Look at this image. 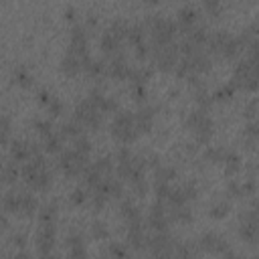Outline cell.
I'll return each instance as SVG.
<instances>
[{
    "label": "cell",
    "instance_id": "8",
    "mask_svg": "<svg viewBox=\"0 0 259 259\" xmlns=\"http://www.w3.org/2000/svg\"><path fill=\"white\" fill-rule=\"evenodd\" d=\"M127 22L125 20H113L105 32L101 34L99 38V49L105 53V55H115V53H121V45L125 42V32H127Z\"/></svg>",
    "mask_w": 259,
    "mask_h": 259
},
{
    "label": "cell",
    "instance_id": "61",
    "mask_svg": "<svg viewBox=\"0 0 259 259\" xmlns=\"http://www.w3.org/2000/svg\"><path fill=\"white\" fill-rule=\"evenodd\" d=\"M144 4H146V6H158L160 0H144Z\"/></svg>",
    "mask_w": 259,
    "mask_h": 259
},
{
    "label": "cell",
    "instance_id": "27",
    "mask_svg": "<svg viewBox=\"0 0 259 259\" xmlns=\"http://www.w3.org/2000/svg\"><path fill=\"white\" fill-rule=\"evenodd\" d=\"M65 243H67V255H69V257L81 259V257L87 255V243H85L83 233H79V231L69 233V237H67Z\"/></svg>",
    "mask_w": 259,
    "mask_h": 259
},
{
    "label": "cell",
    "instance_id": "30",
    "mask_svg": "<svg viewBox=\"0 0 259 259\" xmlns=\"http://www.w3.org/2000/svg\"><path fill=\"white\" fill-rule=\"evenodd\" d=\"M243 160H241V156L235 152V150H227L225 152V156H223V160H221V164H223V170H225V176L227 178H233L235 174H239L241 172V164Z\"/></svg>",
    "mask_w": 259,
    "mask_h": 259
},
{
    "label": "cell",
    "instance_id": "7",
    "mask_svg": "<svg viewBox=\"0 0 259 259\" xmlns=\"http://www.w3.org/2000/svg\"><path fill=\"white\" fill-rule=\"evenodd\" d=\"M109 134L115 142H119L123 146L136 142L138 136H140V130L136 125L134 113L132 111H117L113 115V121L109 123Z\"/></svg>",
    "mask_w": 259,
    "mask_h": 259
},
{
    "label": "cell",
    "instance_id": "24",
    "mask_svg": "<svg viewBox=\"0 0 259 259\" xmlns=\"http://www.w3.org/2000/svg\"><path fill=\"white\" fill-rule=\"evenodd\" d=\"M227 192L231 194V196H235V198H247V196H255V180H253V176L251 178H247V180H235V178H231L229 182H227Z\"/></svg>",
    "mask_w": 259,
    "mask_h": 259
},
{
    "label": "cell",
    "instance_id": "23",
    "mask_svg": "<svg viewBox=\"0 0 259 259\" xmlns=\"http://www.w3.org/2000/svg\"><path fill=\"white\" fill-rule=\"evenodd\" d=\"M93 192H101L103 196H107L109 200L111 198H121L123 194V184H121V178H113L111 174L107 178H103L95 188H91Z\"/></svg>",
    "mask_w": 259,
    "mask_h": 259
},
{
    "label": "cell",
    "instance_id": "21",
    "mask_svg": "<svg viewBox=\"0 0 259 259\" xmlns=\"http://www.w3.org/2000/svg\"><path fill=\"white\" fill-rule=\"evenodd\" d=\"M36 152H40L38 148H36V144H32V142H26V140H14L12 144H10V158H12V162H26L30 156H34Z\"/></svg>",
    "mask_w": 259,
    "mask_h": 259
},
{
    "label": "cell",
    "instance_id": "50",
    "mask_svg": "<svg viewBox=\"0 0 259 259\" xmlns=\"http://www.w3.org/2000/svg\"><path fill=\"white\" fill-rule=\"evenodd\" d=\"M45 107H47V113H49L51 117H59V115H63V111H65V103H63L57 95H53V99H51Z\"/></svg>",
    "mask_w": 259,
    "mask_h": 259
},
{
    "label": "cell",
    "instance_id": "15",
    "mask_svg": "<svg viewBox=\"0 0 259 259\" xmlns=\"http://www.w3.org/2000/svg\"><path fill=\"white\" fill-rule=\"evenodd\" d=\"M89 59H91V55H81V53H77V51L67 47V53L63 55V59L59 63V69H61V73L65 77H77L85 69Z\"/></svg>",
    "mask_w": 259,
    "mask_h": 259
},
{
    "label": "cell",
    "instance_id": "20",
    "mask_svg": "<svg viewBox=\"0 0 259 259\" xmlns=\"http://www.w3.org/2000/svg\"><path fill=\"white\" fill-rule=\"evenodd\" d=\"M170 214L168 210L164 208V202L162 200H156L152 206H150V212H148V227L152 231H168V225H170Z\"/></svg>",
    "mask_w": 259,
    "mask_h": 259
},
{
    "label": "cell",
    "instance_id": "10",
    "mask_svg": "<svg viewBox=\"0 0 259 259\" xmlns=\"http://www.w3.org/2000/svg\"><path fill=\"white\" fill-rule=\"evenodd\" d=\"M73 119L77 123H81L83 127H89V130H99L101 123H103V113L99 111V107L89 99H79L75 103V111H73Z\"/></svg>",
    "mask_w": 259,
    "mask_h": 259
},
{
    "label": "cell",
    "instance_id": "33",
    "mask_svg": "<svg viewBox=\"0 0 259 259\" xmlns=\"http://www.w3.org/2000/svg\"><path fill=\"white\" fill-rule=\"evenodd\" d=\"M42 150L47 154H59L63 150V136L59 132H51L42 136Z\"/></svg>",
    "mask_w": 259,
    "mask_h": 259
},
{
    "label": "cell",
    "instance_id": "60",
    "mask_svg": "<svg viewBox=\"0 0 259 259\" xmlns=\"http://www.w3.org/2000/svg\"><path fill=\"white\" fill-rule=\"evenodd\" d=\"M73 14H75V10H73V8H67V12H65V16H67L69 20H73V18H75Z\"/></svg>",
    "mask_w": 259,
    "mask_h": 259
},
{
    "label": "cell",
    "instance_id": "34",
    "mask_svg": "<svg viewBox=\"0 0 259 259\" xmlns=\"http://www.w3.org/2000/svg\"><path fill=\"white\" fill-rule=\"evenodd\" d=\"M12 83H14V85H18V87H22V89H28V87H32V85H34V77L28 73V69H26V67L18 65V67L12 71Z\"/></svg>",
    "mask_w": 259,
    "mask_h": 259
},
{
    "label": "cell",
    "instance_id": "37",
    "mask_svg": "<svg viewBox=\"0 0 259 259\" xmlns=\"http://www.w3.org/2000/svg\"><path fill=\"white\" fill-rule=\"evenodd\" d=\"M243 144L247 150H255V146H257V121L255 119H251L243 127Z\"/></svg>",
    "mask_w": 259,
    "mask_h": 259
},
{
    "label": "cell",
    "instance_id": "2",
    "mask_svg": "<svg viewBox=\"0 0 259 259\" xmlns=\"http://www.w3.org/2000/svg\"><path fill=\"white\" fill-rule=\"evenodd\" d=\"M245 51H247V57L237 63L231 83L237 89L255 91L257 89V42L249 45Z\"/></svg>",
    "mask_w": 259,
    "mask_h": 259
},
{
    "label": "cell",
    "instance_id": "62",
    "mask_svg": "<svg viewBox=\"0 0 259 259\" xmlns=\"http://www.w3.org/2000/svg\"><path fill=\"white\" fill-rule=\"evenodd\" d=\"M2 166H4V162H2V156H0V170H2Z\"/></svg>",
    "mask_w": 259,
    "mask_h": 259
},
{
    "label": "cell",
    "instance_id": "17",
    "mask_svg": "<svg viewBox=\"0 0 259 259\" xmlns=\"http://www.w3.org/2000/svg\"><path fill=\"white\" fill-rule=\"evenodd\" d=\"M34 245H36V253L40 257H49L55 251L57 245V227L55 225H40L34 237Z\"/></svg>",
    "mask_w": 259,
    "mask_h": 259
},
{
    "label": "cell",
    "instance_id": "54",
    "mask_svg": "<svg viewBox=\"0 0 259 259\" xmlns=\"http://www.w3.org/2000/svg\"><path fill=\"white\" fill-rule=\"evenodd\" d=\"M69 202H71L73 206H81V204H85V202H87V192H85L83 188H75V190L69 194Z\"/></svg>",
    "mask_w": 259,
    "mask_h": 259
},
{
    "label": "cell",
    "instance_id": "39",
    "mask_svg": "<svg viewBox=\"0 0 259 259\" xmlns=\"http://www.w3.org/2000/svg\"><path fill=\"white\" fill-rule=\"evenodd\" d=\"M59 134L63 136V140H75L77 136L83 134V125L77 123L75 119H71V121H65V123L61 125V132H59Z\"/></svg>",
    "mask_w": 259,
    "mask_h": 259
},
{
    "label": "cell",
    "instance_id": "9",
    "mask_svg": "<svg viewBox=\"0 0 259 259\" xmlns=\"http://www.w3.org/2000/svg\"><path fill=\"white\" fill-rule=\"evenodd\" d=\"M87 166H89V154L79 152L77 148L59 152V168H61V172L65 176L77 178V176H81L85 172Z\"/></svg>",
    "mask_w": 259,
    "mask_h": 259
},
{
    "label": "cell",
    "instance_id": "42",
    "mask_svg": "<svg viewBox=\"0 0 259 259\" xmlns=\"http://www.w3.org/2000/svg\"><path fill=\"white\" fill-rule=\"evenodd\" d=\"M18 176H20V168H18L16 162H12V164H4L2 170H0V180H2L4 184H12V182H16Z\"/></svg>",
    "mask_w": 259,
    "mask_h": 259
},
{
    "label": "cell",
    "instance_id": "26",
    "mask_svg": "<svg viewBox=\"0 0 259 259\" xmlns=\"http://www.w3.org/2000/svg\"><path fill=\"white\" fill-rule=\"evenodd\" d=\"M125 243L130 249L134 251H146L148 247V235L144 231V225H136V227H127V237H125Z\"/></svg>",
    "mask_w": 259,
    "mask_h": 259
},
{
    "label": "cell",
    "instance_id": "44",
    "mask_svg": "<svg viewBox=\"0 0 259 259\" xmlns=\"http://www.w3.org/2000/svg\"><path fill=\"white\" fill-rule=\"evenodd\" d=\"M225 152H227V148H223V146H206V150H204L202 158H204V162L221 164V160H223Z\"/></svg>",
    "mask_w": 259,
    "mask_h": 259
},
{
    "label": "cell",
    "instance_id": "29",
    "mask_svg": "<svg viewBox=\"0 0 259 259\" xmlns=\"http://www.w3.org/2000/svg\"><path fill=\"white\" fill-rule=\"evenodd\" d=\"M89 99L99 107V111L105 115V113H115L117 109H119V103H117V99H113V97H109V95H103L99 89H93L91 93H89Z\"/></svg>",
    "mask_w": 259,
    "mask_h": 259
},
{
    "label": "cell",
    "instance_id": "1",
    "mask_svg": "<svg viewBox=\"0 0 259 259\" xmlns=\"http://www.w3.org/2000/svg\"><path fill=\"white\" fill-rule=\"evenodd\" d=\"M20 176L24 178V182L32 188V190H38V192H45L51 188L53 184V174L47 166V160L40 152H36L34 156H30L24 166L20 168Z\"/></svg>",
    "mask_w": 259,
    "mask_h": 259
},
{
    "label": "cell",
    "instance_id": "18",
    "mask_svg": "<svg viewBox=\"0 0 259 259\" xmlns=\"http://www.w3.org/2000/svg\"><path fill=\"white\" fill-rule=\"evenodd\" d=\"M196 196H198V184L194 180H184L182 184L170 188V194L166 200L174 206V204H188Z\"/></svg>",
    "mask_w": 259,
    "mask_h": 259
},
{
    "label": "cell",
    "instance_id": "11",
    "mask_svg": "<svg viewBox=\"0 0 259 259\" xmlns=\"http://www.w3.org/2000/svg\"><path fill=\"white\" fill-rule=\"evenodd\" d=\"M239 237L249 245H257L259 241V221L255 210V198L251 200V208L239 214Z\"/></svg>",
    "mask_w": 259,
    "mask_h": 259
},
{
    "label": "cell",
    "instance_id": "31",
    "mask_svg": "<svg viewBox=\"0 0 259 259\" xmlns=\"http://www.w3.org/2000/svg\"><path fill=\"white\" fill-rule=\"evenodd\" d=\"M168 214H170V221H174L178 225H190L194 221V214L188 208V204H174L172 210H168Z\"/></svg>",
    "mask_w": 259,
    "mask_h": 259
},
{
    "label": "cell",
    "instance_id": "22",
    "mask_svg": "<svg viewBox=\"0 0 259 259\" xmlns=\"http://www.w3.org/2000/svg\"><path fill=\"white\" fill-rule=\"evenodd\" d=\"M119 214L125 223V227H136V225H144V219H142V210L140 206L132 200V198H123L121 204H119Z\"/></svg>",
    "mask_w": 259,
    "mask_h": 259
},
{
    "label": "cell",
    "instance_id": "19",
    "mask_svg": "<svg viewBox=\"0 0 259 259\" xmlns=\"http://www.w3.org/2000/svg\"><path fill=\"white\" fill-rule=\"evenodd\" d=\"M132 73V67L127 65V59L123 53H115L109 57V61L105 63V75H109L111 79L117 81H127Z\"/></svg>",
    "mask_w": 259,
    "mask_h": 259
},
{
    "label": "cell",
    "instance_id": "46",
    "mask_svg": "<svg viewBox=\"0 0 259 259\" xmlns=\"http://www.w3.org/2000/svg\"><path fill=\"white\" fill-rule=\"evenodd\" d=\"M10 130H12L10 117L8 115H0V148L10 142Z\"/></svg>",
    "mask_w": 259,
    "mask_h": 259
},
{
    "label": "cell",
    "instance_id": "12",
    "mask_svg": "<svg viewBox=\"0 0 259 259\" xmlns=\"http://www.w3.org/2000/svg\"><path fill=\"white\" fill-rule=\"evenodd\" d=\"M152 57H154V65H156L158 71L172 73L176 69V65H178L180 51H178L176 42H170V45H164V47H154L152 49Z\"/></svg>",
    "mask_w": 259,
    "mask_h": 259
},
{
    "label": "cell",
    "instance_id": "14",
    "mask_svg": "<svg viewBox=\"0 0 259 259\" xmlns=\"http://www.w3.org/2000/svg\"><path fill=\"white\" fill-rule=\"evenodd\" d=\"M198 249L210 255H223V257H235V253L231 251V245L217 233L208 231L198 239Z\"/></svg>",
    "mask_w": 259,
    "mask_h": 259
},
{
    "label": "cell",
    "instance_id": "3",
    "mask_svg": "<svg viewBox=\"0 0 259 259\" xmlns=\"http://www.w3.org/2000/svg\"><path fill=\"white\" fill-rule=\"evenodd\" d=\"M115 162H117L115 172H117V176H119L121 180H125V182H134V180L146 176V168H148L146 158L134 154L127 146H121V148L115 152Z\"/></svg>",
    "mask_w": 259,
    "mask_h": 259
},
{
    "label": "cell",
    "instance_id": "53",
    "mask_svg": "<svg viewBox=\"0 0 259 259\" xmlns=\"http://www.w3.org/2000/svg\"><path fill=\"white\" fill-rule=\"evenodd\" d=\"M130 186H132V192L136 194V196H146V192H148V182H146V176L144 178H138V180H134V182H130Z\"/></svg>",
    "mask_w": 259,
    "mask_h": 259
},
{
    "label": "cell",
    "instance_id": "32",
    "mask_svg": "<svg viewBox=\"0 0 259 259\" xmlns=\"http://www.w3.org/2000/svg\"><path fill=\"white\" fill-rule=\"evenodd\" d=\"M2 208L6 214H20V192L18 190H10L2 196Z\"/></svg>",
    "mask_w": 259,
    "mask_h": 259
},
{
    "label": "cell",
    "instance_id": "41",
    "mask_svg": "<svg viewBox=\"0 0 259 259\" xmlns=\"http://www.w3.org/2000/svg\"><path fill=\"white\" fill-rule=\"evenodd\" d=\"M194 101H196V105L202 107V109H210V105L214 103L210 91H208L204 85H200V87L194 89Z\"/></svg>",
    "mask_w": 259,
    "mask_h": 259
},
{
    "label": "cell",
    "instance_id": "28",
    "mask_svg": "<svg viewBox=\"0 0 259 259\" xmlns=\"http://www.w3.org/2000/svg\"><path fill=\"white\" fill-rule=\"evenodd\" d=\"M154 117H156V109L152 105H142L136 113H134V119H136V125L140 130V134H148L152 132L154 127Z\"/></svg>",
    "mask_w": 259,
    "mask_h": 259
},
{
    "label": "cell",
    "instance_id": "36",
    "mask_svg": "<svg viewBox=\"0 0 259 259\" xmlns=\"http://www.w3.org/2000/svg\"><path fill=\"white\" fill-rule=\"evenodd\" d=\"M36 212H38V225H57V204L55 202L40 206Z\"/></svg>",
    "mask_w": 259,
    "mask_h": 259
},
{
    "label": "cell",
    "instance_id": "48",
    "mask_svg": "<svg viewBox=\"0 0 259 259\" xmlns=\"http://www.w3.org/2000/svg\"><path fill=\"white\" fill-rule=\"evenodd\" d=\"M202 4L206 8L208 16H212V18H219L225 10V0H202Z\"/></svg>",
    "mask_w": 259,
    "mask_h": 259
},
{
    "label": "cell",
    "instance_id": "49",
    "mask_svg": "<svg viewBox=\"0 0 259 259\" xmlns=\"http://www.w3.org/2000/svg\"><path fill=\"white\" fill-rule=\"evenodd\" d=\"M91 237H93L95 241H105V239H109V229H107V225L101 223V221H95V223L91 225Z\"/></svg>",
    "mask_w": 259,
    "mask_h": 259
},
{
    "label": "cell",
    "instance_id": "57",
    "mask_svg": "<svg viewBox=\"0 0 259 259\" xmlns=\"http://www.w3.org/2000/svg\"><path fill=\"white\" fill-rule=\"evenodd\" d=\"M36 99H38L40 105H47V103L53 99V93H51L47 87H45V89H38V91H36Z\"/></svg>",
    "mask_w": 259,
    "mask_h": 259
},
{
    "label": "cell",
    "instance_id": "52",
    "mask_svg": "<svg viewBox=\"0 0 259 259\" xmlns=\"http://www.w3.org/2000/svg\"><path fill=\"white\" fill-rule=\"evenodd\" d=\"M73 148H77L79 152H85V154H89V152H91V140L85 136V132L73 140Z\"/></svg>",
    "mask_w": 259,
    "mask_h": 259
},
{
    "label": "cell",
    "instance_id": "40",
    "mask_svg": "<svg viewBox=\"0 0 259 259\" xmlns=\"http://www.w3.org/2000/svg\"><path fill=\"white\" fill-rule=\"evenodd\" d=\"M235 91H237V87L229 81V83H225V85H221V87H217L210 95H212V101H229V99H233V95H235Z\"/></svg>",
    "mask_w": 259,
    "mask_h": 259
},
{
    "label": "cell",
    "instance_id": "47",
    "mask_svg": "<svg viewBox=\"0 0 259 259\" xmlns=\"http://www.w3.org/2000/svg\"><path fill=\"white\" fill-rule=\"evenodd\" d=\"M130 91H132L134 101H138L140 105L146 103V99H148V89H146L144 83H130Z\"/></svg>",
    "mask_w": 259,
    "mask_h": 259
},
{
    "label": "cell",
    "instance_id": "59",
    "mask_svg": "<svg viewBox=\"0 0 259 259\" xmlns=\"http://www.w3.org/2000/svg\"><path fill=\"white\" fill-rule=\"evenodd\" d=\"M0 225H2V227H8V221H6V212H4V208H2V202H0Z\"/></svg>",
    "mask_w": 259,
    "mask_h": 259
},
{
    "label": "cell",
    "instance_id": "43",
    "mask_svg": "<svg viewBox=\"0 0 259 259\" xmlns=\"http://www.w3.org/2000/svg\"><path fill=\"white\" fill-rule=\"evenodd\" d=\"M89 77H93V79H99V77H103L105 75V61H101V59H89V63L85 65V69H83Z\"/></svg>",
    "mask_w": 259,
    "mask_h": 259
},
{
    "label": "cell",
    "instance_id": "58",
    "mask_svg": "<svg viewBox=\"0 0 259 259\" xmlns=\"http://www.w3.org/2000/svg\"><path fill=\"white\" fill-rule=\"evenodd\" d=\"M10 243H12L14 247L22 249V247L26 245V235H24V233H14V235L10 237Z\"/></svg>",
    "mask_w": 259,
    "mask_h": 259
},
{
    "label": "cell",
    "instance_id": "16",
    "mask_svg": "<svg viewBox=\"0 0 259 259\" xmlns=\"http://www.w3.org/2000/svg\"><path fill=\"white\" fill-rule=\"evenodd\" d=\"M174 245L176 241L172 239V235L168 231H156L154 237H148V253L156 255V257H168L174 255Z\"/></svg>",
    "mask_w": 259,
    "mask_h": 259
},
{
    "label": "cell",
    "instance_id": "45",
    "mask_svg": "<svg viewBox=\"0 0 259 259\" xmlns=\"http://www.w3.org/2000/svg\"><path fill=\"white\" fill-rule=\"evenodd\" d=\"M154 178L156 182H172L176 178V168L172 166H154Z\"/></svg>",
    "mask_w": 259,
    "mask_h": 259
},
{
    "label": "cell",
    "instance_id": "13",
    "mask_svg": "<svg viewBox=\"0 0 259 259\" xmlns=\"http://www.w3.org/2000/svg\"><path fill=\"white\" fill-rule=\"evenodd\" d=\"M111 172H113V160H111L109 156H103V158H97L95 162H91V164L85 168L83 176H85L87 186H89V188H95V186H97L103 178H107Z\"/></svg>",
    "mask_w": 259,
    "mask_h": 259
},
{
    "label": "cell",
    "instance_id": "6",
    "mask_svg": "<svg viewBox=\"0 0 259 259\" xmlns=\"http://www.w3.org/2000/svg\"><path fill=\"white\" fill-rule=\"evenodd\" d=\"M186 127L188 132L192 134L194 142L196 144H208L212 134H214V121L212 117L208 115V109H202V107H196L188 113L186 117Z\"/></svg>",
    "mask_w": 259,
    "mask_h": 259
},
{
    "label": "cell",
    "instance_id": "25",
    "mask_svg": "<svg viewBox=\"0 0 259 259\" xmlns=\"http://www.w3.org/2000/svg\"><path fill=\"white\" fill-rule=\"evenodd\" d=\"M198 24V10L194 6H182L176 14V26H178V32H186L190 30L192 26Z\"/></svg>",
    "mask_w": 259,
    "mask_h": 259
},
{
    "label": "cell",
    "instance_id": "4",
    "mask_svg": "<svg viewBox=\"0 0 259 259\" xmlns=\"http://www.w3.org/2000/svg\"><path fill=\"white\" fill-rule=\"evenodd\" d=\"M144 28H146V34L150 36V47H164V45H170L176 40V34H178V26L174 20L170 18H164V16H158V14H152L148 16L144 22Z\"/></svg>",
    "mask_w": 259,
    "mask_h": 259
},
{
    "label": "cell",
    "instance_id": "55",
    "mask_svg": "<svg viewBox=\"0 0 259 259\" xmlns=\"http://www.w3.org/2000/svg\"><path fill=\"white\" fill-rule=\"evenodd\" d=\"M105 253H107V255H113V257H125L130 251H127L121 243H109V247H107Z\"/></svg>",
    "mask_w": 259,
    "mask_h": 259
},
{
    "label": "cell",
    "instance_id": "56",
    "mask_svg": "<svg viewBox=\"0 0 259 259\" xmlns=\"http://www.w3.org/2000/svg\"><path fill=\"white\" fill-rule=\"evenodd\" d=\"M243 115H245L249 121L257 117V99H255V97H253L251 101H247V105L243 107Z\"/></svg>",
    "mask_w": 259,
    "mask_h": 259
},
{
    "label": "cell",
    "instance_id": "35",
    "mask_svg": "<svg viewBox=\"0 0 259 259\" xmlns=\"http://www.w3.org/2000/svg\"><path fill=\"white\" fill-rule=\"evenodd\" d=\"M38 210V202L32 194L20 192V217H32Z\"/></svg>",
    "mask_w": 259,
    "mask_h": 259
},
{
    "label": "cell",
    "instance_id": "51",
    "mask_svg": "<svg viewBox=\"0 0 259 259\" xmlns=\"http://www.w3.org/2000/svg\"><path fill=\"white\" fill-rule=\"evenodd\" d=\"M32 127H34L40 136H47V134H51V132H53V123H51V119H49V117H42V119L38 117V119H34V121H32Z\"/></svg>",
    "mask_w": 259,
    "mask_h": 259
},
{
    "label": "cell",
    "instance_id": "38",
    "mask_svg": "<svg viewBox=\"0 0 259 259\" xmlns=\"http://www.w3.org/2000/svg\"><path fill=\"white\" fill-rule=\"evenodd\" d=\"M229 212H231V202H229V200H214V202L208 206V217L214 219V221L225 219Z\"/></svg>",
    "mask_w": 259,
    "mask_h": 259
},
{
    "label": "cell",
    "instance_id": "5",
    "mask_svg": "<svg viewBox=\"0 0 259 259\" xmlns=\"http://www.w3.org/2000/svg\"><path fill=\"white\" fill-rule=\"evenodd\" d=\"M206 53L214 55L219 59L233 61V59H237L243 53V47H241L237 36H233V34H229L225 30H214V32H208Z\"/></svg>",
    "mask_w": 259,
    "mask_h": 259
}]
</instances>
